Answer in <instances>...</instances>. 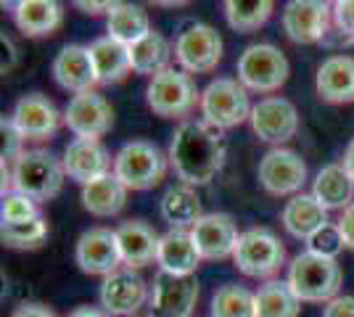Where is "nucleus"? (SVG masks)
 Returning a JSON list of instances; mask_svg holds the SVG:
<instances>
[{
    "instance_id": "1",
    "label": "nucleus",
    "mask_w": 354,
    "mask_h": 317,
    "mask_svg": "<svg viewBox=\"0 0 354 317\" xmlns=\"http://www.w3.org/2000/svg\"><path fill=\"white\" fill-rule=\"evenodd\" d=\"M225 133L207 119L180 122L169 140V166L183 185H207L225 166Z\"/></svg>"
},
{
    "instance_id": "2",
    "label": "nucleus",
    "mask_w": 354,
    "mask_h": 317,
    "mask_svg": "<svg viewBox=\"0 0 354 317\" xmlns=\"http://www.w3.org/2000/svg\"><path fill=\"white\" fill-rule=\"evenodd\" d=\"M146 104L162 119L185 122L201 104V90L188 72L169 66L148 79Z\"/></svg>"
},
{
    "instance_id": "3",
    "label": "nucleus",
    "mask_w": 354,
    "mask_h": 317,
    "mask_svg": "<svg viewBox=\"0 0 354 317\" xmlns=\"http://www.w3.org/2000/svg\"><path fill=\"white\" fill-rule=\"evenodd\" d=\"M288 283L301 302L328 304L339 296L344 272L336 259L320 257L315 251H301L288 265Z\"/></svg>"
},
{
    "instance_id": "4",
    "label": "nucleus",
    "mask_w": 354,
    "mask_h": 317,
    "mask_svg": "<svg viewBox=\"0 0 354 317\" xmlns=\"http://www.w3.org/2000/svg\"><path fill=\"white\" fill-rule=\"evenodd\" d=\"M11 177H14L16 193H24L40 204L59 196L66 180V169H64V162L50 151L27 148L11 164Z\"/></svg>"
},
{
    "instance_id": "5",
    "label": "nucleus",
    "mask_w": 354,
    "mask_h": 317,
    "mask_svg": "<svg viewBox=\"0 0 354 317\" xmlns=\"http://www.w3.org/2000/svg\"><path fill=\"white\" fill-rule=\"evenodd\" d=\"M238 79L249 93L270 95L278 93L288 82L291 64L278 46L272 43H254L238 56Z\"/></svg>"
},
{
    "instance_id": "6",
    "label": "nucleus",
    "mask_w": 354,
    "mask_h": 317,
    "mask_svg": "<svg viewBox=\"0 0 354 317\" xmlns=\"http://www.w3.org/2000/svg\"><path fill=\"white\" fill-rule=\"evenodd\" d=\"M251 108H254L251 95L238 77H217L201 90V104H198L201 119L220 127L222 133L249 122Z\"/></svg>"
},
{
    "instance_id": "7",
    "label": "nucleus",
    "mask_w": 354,
    "mask_h": 317,
    "mask_svg": "<svg viewBox=\"0 0 354 317\" xmlns=\"http://www.w3.org/2000/svg\"><path fill=\"white\" fill-rule=\"evenodd\" d=\"M169 156L151 140H130L114 156V175L127 185V191H148L159 185L167 175Z\"/></svg>"
},
{
    "instance_id": "8",
    "label": "nucleus",
    "mask_w": 354,
    "mask_h": 317,
    "mask_svg": "<svg viewBox=\"0 0 354 317\" xmlns=\"http://www.w3.org/2000/svg\"><path fill=\"white\" fill-rule=\"evenodd\" d=\"M233 265L246 278H267V280H272V275L286 265V246L272 230L251 227L246 233H241V238H238Z\"/></svg>"
},
{
    "instance_id": "9",
    "label": "nucleus",
    "mask_w": 354,
    "mask_h": 317,
    "mask_svg": "<svg viewBox=\"0 0 354 317\" xmlns=\"http://www.w3.org/2000/svg\"><path fill=\"white\" fill-rule=\"evenodd\" d=\"M281 24L286 37L296 46H317L328 40L333 27L330 0H288L283 6Z\"/></svg>"
},
{
    "instance_id": "10",
    "label": "nucleus",
    "mask_w": 354,
    "mask_h": 317,
    "mask_svg": "<svg viewBox=\"0 0 354 317\" xmlns=\"http://www.w3.org/2000/svg\"><path fill=\"white\" fill-rule=\"evenodd\" d=\"M222 37L209 24H188L175 37V61L188 75H209L222 61Z\"/></svg>"
},
{
    "instance_id": "11",
    "label": "nucleus",
    "mask_w": 354,
    "mask_h": 317,
    "mask_svg": "<svg viewBox=\"0 0 354 317\" xmlns=\"http://www.w3.org/2000/svg\"><path fill=\"white\" fill-rule=\"evenodd\" d=\"M249 124L254 135L270 146H283L299 133V111L283 95H267L251 108Z\"/></svg>"
},
{
    "instance_id": "12",
    "label": "nucleus",
    "mask_w": 354,
    "mask_h": 317,
    "mask_svg": "<svg viewBox=\"0 0 354 317\" xmlns=\"http://www.w3.org/2000/svg\"><path fill=\"white\" fill-rule=\"evenodd\" d=\"M259 182L270 196H296L307 182V164L291 148H270L259 162Z\"/></svg>"
},
{
    "instance_id": "13",
    "label": "nucleus",
    "mask_w": 354,
    "mask_h": 317,
    "mask_svg": "<svg viewBox=\"0 0 354 317\" xmlns=\"http://www.w3.org/2000/svg\"><path fill=\"white\" fill-rule=\"evenodd\" d=\"M198 302L196 275H172L159 270L151 288V315L153 317H191Z\"/></svg>"
},
{
    "instance_id": "14",
    "label": "nucleus",
    "mask_w": 354,
    "mask_h": 317,
    "mask_svg": "<svg viewBox=\"0 0 354 317\" xmlns=\"http://www.w3.org/2000/svg\"><path fill=\"white\" fill-rule=\"evenodd\" d=\"M64 127L74 137L101 140L114 127V108L95 90L72 95V101L64 108Z\"/></svg>"
},
{
    "instance_id": "15",
    "label": "nucleus",
    "mask_w": 354,
    "mask_h": 317,
    "mask_svg": "<svg viewBox=\"0 0 354 317\" xmlns=\"http://www.w3.org/2000/svg\"><path fill=\"white\" fill-rule=\"evenodd\" d=\"M11 119L16 122L19 133L27 143H45L59 133L64 114H59L56 104L45 98L43 93H27L16 101Z\"/></svg>"
},
{
    "instance_id": "16",
    "label": "nucleus",
    "mask_w": 354,
    "mask_h": 317,
    "mask_svg": "<svg viewBox=\"0 0 354 317\" xmlns=\"http://www.w3.org/2000/svg\"><path fill=\"white\" fill-rule=\"evenodd\" d=\"M74 262L85 275H98V278H106L114 270H119L122 254H119L117 230H111V227L85 230L74 249Z\"/></svg>"
},
{
    "instance_id": "17",
    "label": "nucleus",
    "mask_w": 354,
    "mask_h": 317,
    "mask_svg": "<svg viewBox=\"0 0 354 317\" xmlns=\"http://www.w3.org/2000/svg\"><path fill=\"white\" fill-rule=\"evenodd\" d=\"M148 283L133 267H119L101 283V307L114 317L135 315L148 302Z\"/></svg>"
},
{
    "instance_id": "18",
    "label": "nucleus",
    "mask_w": 354,
    "mask_h": 317,
    "mask_svg": "<svg viewBox=\"0 0 354 317\" xmlns=\"http://www.w3.org/2000/svg\"><path fill=\"white\" fill-rule=\"evenodd\" d=\"M191 233L201 259H209V262H220V259L233 257L238 238H241L236 220L230 214H225V211H209V214H204L191 227Z\"/></svg>"
},
{
    "instance_id": "19",
    "label": "nucleus",
    "mask_w": 354,
    "mask_h": 317,
    "mask_svg": "<svg viewBox=\"0 0 354 317\" xmlns=\"http://www.w3.org/2000/svg\"><path fill=\"white\" fill-rule=\"evenodd\" d=\"M64 169L66 177L80 185L98 180L114 169V159L101 140H90V137H74L64 151Z\"/></svg>"
},
{
    "instance_id": "20",
    "label": "nucleus",
    "mask_w": 354,
    "mask_h": 317,
    "mask_svg": "<svg viewBox=\"0 0 354 317\" xmlns=\"http://www.w3.org/2000/svg\"><path fill=\"white\" fill-rule=\"evenodd\" d=\"M50 75L56 79L61 90L80 95V93H90L98 85V75H95V64L90 56L88 46H64L56 53V59L50 64Z\"/></svg>"
},
{
    "instance_id": "21",
    "label": "nucleus",
    "mask_w": 354,
    "mask_h": 317,
    "mask_svg": "<svg viewBox=\"0 0 354 317\" xmlns=\"http://www.w3.org/2000/svg\"><path fill=\"white\" fill-rule=\"evenodd\" d=\"M315 90L330 106L354 104V56H328L315 75Z\"/></svg>"
},
{
    "instance_id": "22",
    "label": "nucleus",
    "mask_w": 354,
    "mask_h": 317,
    "mask_svg": "<svg viewBox=\"0 0 354 317\" xmlns=\"http://www.w3.org/2000/svg\"><path fill=\"white\" fill-rule=\"evenodd\" d=\"M159 241L162 236L143 220H127L117 227V243L122 265L140 270L146 265H153L159 257Z\"/></svg>"
},
{
    "instance_id": "23",
    "label": "nucleus",
    "mask_w": 354,
    "mask_h": 317,
    "mask_svg": "<svg viewBox=\"0 0 354 317\" xmlns=\"http://www.w3.org/2000/svg\"><path fill=\"white\" fill-rule=\"evenodd\" d=\"M198 262H201V254L196 249L191 230L169 227L159 241V257H156L159 270L172 272V275H196Z\"/></svg>"
},
{
    "instance_id": "24",
    "label": "nucleus",
    "mask_w": 354,
    "mask_h": 317,
    "mask_svg": "<svg viewBox=\"0 0 354 317\" xmlns=\"http://www.w3.org/2000/svg\"><path fill=\"white\" fill-rule=\"evenodd\" d=\"M281 222L288 230V236H294L299 241H307L315 230H320L328 222V209L312 193L301 191L286 201Z\"/></svg>"
},
{
    "instance_id": "25",
    "label": "nucleus",
    "mask_w": 354,
    "mask_h": 317,
    "mask_svg": "<svg viewBox=\"0 0 354 317\" xmlns=\"http://www.w3.org/2000/svg\"><path fill=\"white\" fill-rule=\"evenodd\" d=\"M14 16L16 30L27 37H50L64 24V6L59 0H24Z\"/></svg>"
},
{
    "instance_id": "26",
    "label": "nucleus",
    "mask_w": 354,
    "mask_h": 317,
    "mask_svg": "<svg viewBox=\"0 0 354 317\" xmlns=\"http://www.w3.org/2000/svg\"><path fill=\"white\" fill-rule=\"evenodd\" d=\"M90 56L95 64V75L98 85H117L124 77L133 72V61H130V46L119 43L114 37H98L90 43Z\"/></svg>"
},
{
    "instance_id": "27",
    "label": "nucleus",
    "mask_w": 354,
    "mask_h": 317,
    "mask_svg": "<svg viewBox=\"0 0 354 317\" xmlns=\"http://www.w3.org/2000/svg\"><path fill=\"white\" fill-rule=\"evenodd\" d=\"M312 196L323 204L325 209H346L354 204V180L344 164H325L312 180Z\"/></svg>"
},
{
    "instance_id": "28",
    "label": "nucleus",
    "mask_w": 354,
    "mask_h": 317,
    "mask_svg": "<svg viewBox=\"0 0 354 317\" xmlns=\"http://www.w3.org/2000/svg\"><path fill=\"white\" fill-rule=\"evenodd\" d=\"M127 185L114 172L82 185V206L95 217H114L127 204Z\"/></svg>"
},
{
    "instance_id": "29",
    "label": "nucleus",
    "mask_w": 354,
    "mask_h": 317,
    "mask_svg": "<svg viewBox=\"0 0 354 317\" xmlns=\"http://www.w3.org/2000/svg\"><path fill=\"white\" fill-rule=\"evenodd\" d=\"M175 56V46L164 37L162 32L151 30L146 37H140L138 43L130 46V61H133L135 75L151 77L169 69V61Z\"/></svg>"
},
{
    "instance_id": "30",
    "label": "nucleus",
    "mask_w": 354,
    "mask_h": 317,
    "mask_svg": "<svg viewBox=\"0 0 354 317\" xmlns=\"http://www.w3.org/2000/svg\"><path fill=\"white\" fill-rule=\"evenodd\" d=\"M162 220L175 230H191L201 217V198L193 191L191 185H172L167 193L162 196Z\"/></svg>"
},
{
    "instance_id": "31",
    "label": "nucleus",
    "mask_w": 354,
    "mask_h": 317,
    "mask_svg": "<svg viewBox=\"0 0 354 317\" xmlns=\"http://www.w3.org/2000/svg\"><path fill=\"white\" fill-rule=\"evenodd\" d=\"M151 32V19L148 11L138 3H119L111 14L106 16V35L114 37L124 46H133L140 37Z\"/></svg>"
},
{
    "instance_id": "32",
    "label": "nucleus",
    "mask_w": 354,
    "mask_h": 317,
    "mask_svg": "<svg viewBox=\"0 0 354 317\" xmlns=\"http://www.w3.org/2000/svg\"><path fill=\"white\" fill-rule=\"evenodd\" d=\"M222 11L230 30L251 35L270 21L275 11V0H222Z\"/></svg>"
},
{
    "instance_id": "33",
    "label": "nucleus",
    "mask_w": 354,
    "mask_h": 317,
    "mask_svg": "<svg viewBox=\"0 0 354 317\" xmlns=\"http://www.w3.org/2000/svg\"><path fill=\"white\" fill-rule=\"evenodd\" d=\"M257 299V317H299L301 299L294 294L288 280H267L265 286L254 294Z\"/></svg>"
},
{
    "instance_id": "34",
    "label": "nucleus",
    "mask_w": 354,
    "mask_h": 317,
    "mask_svg": "<svg viewBox=\"0 0 354 317\" xmlns=\"http://www.w3.org/2000/svg\"><path fill=\"white\" fill-rule=\"evenodd\" d=\"M212 317H257V299L246 286L227 283L212 296Z\"/></svg>"
},
{
    "instance_id": "35",
    "label": "nucleus",
    "mask_w": 354,
    "mask_h": 317,
    "mask_svg": "<svg viewBox=\"0 0 354 317\" xmlns=\"http://www.w3.org/2000/svg\"><path fill=\"white\" fill-rule=\"evenodd\" d=\"M0 238L8 249H19V251H32L40 249L48 238V222L43 214L32 217L27 222H16V225L0 227Z\"/></svg>"
},
{
    "instance_id": "36",
    "label": "nucleus",
    "mask_w": 354,
    "mask_h": 317,
    "mask_svg": "<svg viewBox=\"0 0 354 317\" xmlns=\"http://www.w3.org/2000/svg\"><path fill=\"white\" fill-rule=\"evenodd\" d=\"M346 249V241L341 236L339 222H325L320 230H315L310 238H307V251H315L320 257L336 259Z\"/></svg>"
},
{
    "instance_id": "37",
    "label": "nucleus",
    "mask_w": 354,
    "mask_h": 317,
    "mask_svg": "<svg viewBox=\"0 0 354 317\" xmlns=\"http://www.w3.org/2000/svg\"><path fill=\"white\" fill-rule=\"evenodd\" d=\"M40 209H37V201L24 193H6L3 196V204H0V220L3 225H16V222H27L32 217H37Z\"/></svg>"
},
{
    "instance_id": "38",
    "label": "nucleus",
    "mask_w": 354,
    "mask_h": 317,
    "mask_svg": "<svg viewBox=\"0 0 354 317\" xmlns=\"http://www.w3.org/2000/svg\"><path fill=\"white\" fill-rule=\"evenodd\" d=\"M0 133H3V162L14 164L16 159L27 151V148H24L27 140H24V135L19 133V127H16V122L11 119V117H3V122H0Z\"/></svg>"
},
{
    "instance_id": "39",
    "label": "nucleus",
    "mask_w": 354,
    "mask_h": 317,
    "mask_svg": "<svg viewBox=\"0 0 354 317\" xmlns=\"http://www.w3.org/2000/svg\"><path fill=\"white\" fill-rule=\"evenodd\" d=\"M333 27L344 43H354V0H333Z\"/></svg>"
},
{
    "instance_id": "40",
    "label": "nucleus",
    "mask_w": 354,
    "mask_h": 317,
    "mask_svg": "<svg viewBox=\"0 0 354 317\" xmlns=\"http://www.w3.org/2000/svg\"><path fill=\"white\" fill-rule=\"evenodd\" d=\"M119 3H124V0H72L74 8L88 16H109Z\"/></svg>"
},
{
    "instance_id": "41",
    "label": "nucleus",
    "mask_w": 354,
    "mask_h": 317,
    "mask_svg": "<svg viewBox=\"0 0 354 317\" xmlns=\"http://www.w3.org/2000/svg\"><path fill=\"white\" fill-rule=\"evenodd\" d=\"M323 317H354V296H336L325 304Z\"/></svg>"
},
{
    "instance_id": "42",
    "label": "nucleus",
    "mask_w": 354,
    "mask_h": 317,
    "mask_svg": "<svg viewBox=\"0 0 354 317\" xmlns=\"http://www.w3.org/2000/svg\"><path fill=\"white\" fill-rule=\"evenodd\" d=\"M11 317H56V315H53L50 307H45L40 302H24L16 307Z\"/></svg>"
},
{
    "instance_id": "43",
    "label": "nucleus",
    "mask_w": 354,
    "mask_h": 317,
    "mask_svg": "<svg viewBox=\"0 0 354 317\" xmlns=\"http://www.w3.org/2000/svg\"><path fill=\"white\" fill-rule=\"evenodd\" d=\"M339 227H341L344 241H346V249H352V251H354V204L341 211Z\"/></svg>"
},
{
    "instance_id": "44",
    "label": "nucleus",
    "mask_w": 354,
    "mask_h": 317,
    "mask_svg": "<svg viewBox=\"0 0 354 317\" xmlns=\"http://www.w3.org/2000/svg\"><path fill=\"white\" fill-rule=\"evenodd\" d=\"M66 317H114V315H109L104 307H77Z\"/></svg>"
},
{
    "instance_id": "45",
    "label": "nucleus",
    "mask_w": 354,
    "mask_h": 317,
    "mask_svg": "<svg viewBox=\"0 0 354 317\" xmlns=\"http://www.w3.org/2000/svg\"><path fill=\"white\" fill-rule=\"evenodd\" d=\"M341 164H344V169L349 172V177L354 180V137L349 140V146L344 148V159H341Z\"/></svg>"
},
{
    "instance_id": "46",
    "label": "nucleus",
    "mask_w": 354,
    "mask_h": 317,
    "mask_svg": "<svg viewBox=\"0 0 354 317\" xmlns=\"http://www.w3.org/2000/svg\"><path fill=\"white\" fill-rule=\"evenodd\" d=\"M151 6H156V8H183V6H188L191 0H148Z\"/></svg>"
},
{
    "instance_id": "47",
    "label": "nucleus",
    "mask_w": 354,
    "mask_h": 317,
    "mask_svg": "<svg viewBox=\"0 0 354 317\" xmlns=\"http://www.w3.org/2000/svg\"><path fill=\"white\" fill-rule=\"evenodd\" d=\"M21 3H24V0H0V6H3L6 11H16Z\"/></svg>"
},
{
    "instance_id": "48",
    "label": "nucleus",
    "mask_w": 354,
    "mask_h": 317,
    "mask_svg": "<svg viewBox=\"0 0 354 317\" xmlns=\"http://www.w3.org/2000/svg\"><path fill=\"white\" fill-rule=\"evenodd\" d=\"M151 317H153V315H151Z\"/></svg>"
}]
</instances>
